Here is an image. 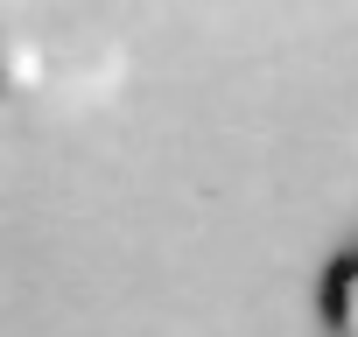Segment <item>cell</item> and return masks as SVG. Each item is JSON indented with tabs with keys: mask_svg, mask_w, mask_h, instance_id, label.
<instances>
[{
	"mask_svg": "<svg viewBox=\"0 0 358 337\" xmlns=\"http://www.w3.org/2000/svg\"><path fill=\"white\" fill-rule=\"evenodd\" d=\"M316 323H323V337H358V232L316 274Z\"/></svg>",
	"mask_w": 358,
	"mask_h": 337,
	"instance_id": "1",
	"label": "cell"
}]
</instances>
